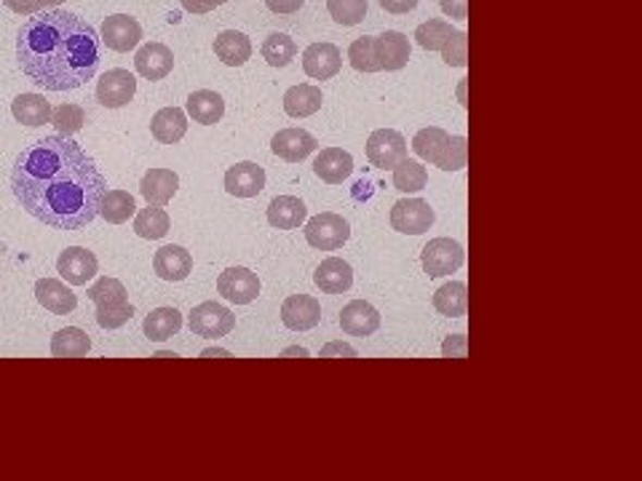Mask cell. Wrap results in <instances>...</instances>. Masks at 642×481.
<instances>
[{"label":"cell","mask_w":642,"mask_h":481,"mask_svg":"<svg viewBox=\"0 0 642 481\" xmlns=\"http://www.w3.org/2000/svg\"><path fill=\"white\" fill-rule=\"evenodd\" d=\"M16 201L57 231H81L97 220L108 180L70 137H44L20 152L11 172Z\"/></svg>","instance_id":"obj_1"},{"label":"cell","mask_w":642,"mask_h":481,"mask_svg":"<svg viewBox=\"0 0 642 481\" xmlns=\"http://www.w3.org/2000/svg\"><path fill=\"white\" fill-rule=\"evenodd\" d=\"M22 73L46 91H73L97 75L99 33L70 11L30 16L16 33Z\"/></svg>","instance_id":"obj_2"},{"label":"cell","mask_w":642,"mask_h":481,"mask_svg":"<svg viewBox=\"0 0 642 481\" xmlns=\"http://www.w3.org/2000/svg\"><path fill=\"white\" fill-rule=\"evenodd\" d=\"M412 152L420 161L440 166L442 172H460L469 163V143L460 134H447L445 128L429 126L420 128L412 137Z\"/></svg>","instance_id":"obj_3"},{"label":"cell","mask_w":642,"mask_h":481,"mask_svg":"<svg viewBox=\"0 0 642 481\" xmlns=\"http://www.w3.org/2000/svg\"><path fill=\"white\" fill-rule=\"evenodd\" d=\"M89 300L97 305V324L102 330H121L134 316L132 303H128L126 286L119 279L99 275L95 284L89 286Z\"/></svg>","instance_id":"obj_4"},{"label":"cell","mask_w":642,"mask_h":481,"mask_svg":"<svg viewBox=\"0 0 642 481\" xmlns=\"http://www.w3.org/2000/svg\"><path fill=\"white\" fill-rule=\"evenodd\" d=\"M348 238H351V225H348V220H343L341 214L321 211V214L311 217V220L306 222V240L313 249L335 251L341 249Z\"/></svg>","instance_id":"obj_5"},{"label":"cell","mask_w":642,"mask_h":481,"mask_svg":"<svg viewBox=\"0 0 642 481\" xmlns=\"http://www.w3.org/2000/svg\"><path fill=\"white\" fill-rule=\"evenodd\" d=\"M420 262H423V271L429 273V279H442V275H449L464 268L466 251L458 240L434 238L425 244Z\"/></svg>","instance_id":"obj_6"},{"label":"cell","mask_w":642,"mask_h":481,"mask_svg":"<svg viewBox=\"0 0 642 481\" xmlns=\"http://www.w3.org/2000/svg\"><path fill=\"white\" fill-rule=\"evenodd\" d=\"M188 326L198 337H225L236 330V316L220 303H201L190 310Z\"/></svg>","instance_id":"obj_7"},{"label":"cell","mask_w":642,"mask_h":481,"mask_svg":"<svg viewBox=\"0 0 642 481\" xmlns=\"http://www.w3.org/2000/svg\"><path fill=\"white\" fill-rule=\"evenodd\" d=\"M434 209L423 198H402L391 209V227L396 233H405V236H420L434 225Z\"/></svg>","instance_id":"obj_8"},{"label":"cell","mask_w":642,"mask_h":481,"mask_svg":"<svg viewBox=\"0 0 642 481\" xmlns=\"http://www.w3.org/2000/svg\"><path fill=\"white\" fill-rule=\"evenodd\" d=\"M367 158L378 169H394L407 158V139L396 128H378L367 139Z\"/></svg>","instance_id":"obj_9"},{"label":"cell","mask_w":642,"mask_h":481,"mask_svg":"<svg viewBox=\"0 0 642 481\" xmlns=\"http://www.w3.org/2000/svg\"><path fill=\"white\" fill-rule=\"evenodd\" d=\"M57 273L67 281L70 286H86L91 279H97L99 262L95 251L84 249V246H70L57 260Z\"/></svg>","instance_id":"obj_10"},{"label":"cell","mask_w":642,"mask_h":481,"mask_svg":"<svg viewBox=\"0 0 642 481\" xmlns=\"http://www.w3.org/2000/svg\"><path fill=\"white\" fill-rule=\"evenodd\" d=\"M99 40H102L108 49L113 51H134L143 40V27L134 16L128 14H113L102 22V30H99Z\"/></svg>","instance_id":"obj_11"},{"label":"cell","mask_w":642,"mask_h":481,"mask_svg":"<svg viewBox=\"0 0 642 481\" xmlns=\"http://www.w3.org/2000/svg\"><path fill=\"white\" fill-rule=\"evenodd\" d=\"M218 292L227 303L249 305L260 295V279L249 268H227V271L220 273Z\"/></svg>","instance_id":"obj_12"},{"label":"cell","mask_w":642,"mask_h":481,"mask_svg":"<svg viewBox=\"0 0 642 481\" xmlns=\"http://www.w3.org/2000/svg\"><path fill=\"white\" fill-rule=\"evenodd\" d=\"M137 94V78L128 70H108L97 84V99L104 108H124Z\"/></svg>","instance_id":"obj_13"},{"label":"cell","mask_w":642,"mask_h":481,"mask_svg":"<svg viewBox=\"0 0 642 481\" xmlns=\"http://www.w3.org/2000/svg\"><path fill=\"white\" fill-rule=\"evenodd\" d=\"M343 57L335 44H311L303 51V70L313 81H330L341 73Z\"/></svg>","instance_id":"obj_14"},{"label":"cell","mask_w":642,"mask_h":481,"mask_svg":"<svg viewBox=\"0 0 642 481\" xmlns=\"http://www.w3.org/2000/svg\"><path fill=\"white\" fill-rule=\"evenodd\" d=\"M282 321L292 332L313 330L321 321V305L311 295H292L282 305Z\"/></svg>","instance_id":"obj_15"},{"label":"cell","mask_w":642,"mask_h":481,"mask_svg":"<svg viewBox=\"0 0 642 481\" xmlns=\"http://www.w3.org/2000/svg\"><path fill=\"white\" fill-rule=\"evenodd\" d=\"M317 148V137H313L311 132H306V128H282V132L271 139V150L276 152L282 161L289 163L306 161Z\"/></svg>","instance_id":"obj_16"},{"label":"cell","mask_w":642,"mask_h":481,"mask_svg":"<svg viewBox=\"0 0 642 481\" xmlns=\"http://www.w3.org/2000/svg\"><path fill=\"white\" fill-rule=\"evenodd\" d=\"M266 187V169L252 161H242L225 172V190L236 198H255Z\"/></svg>","instance_id":"obj_17"},{"label":"cell","mask_w":642,"mask_h":481,"mask_svg":"<svg viewBox=\"0 0 642 481\" xmlns=\"http://www.w3.org/2000/svg\"><path fill=\"white\" fill-rule=\"evenodd\" d=\"M174 67V54L169 46L163 44H145L134 54V70L143 75L145 81H163Z\"/></svg>","instance_id":"obj_18"},{"label":"cell","mask_w":642,"mask_h":481,"mask_svg":"<svg viewBox=\"0 0 642 481\" xmlns=\"http://www.w3.org/2000/svg\"><path fill=\"white\" fill-rule=\"evenodd\" d=\"M153 271H156V275H159V279L172 281V284L185 281L193 271L190 251L185 249V246H177V244L161 246L153 257Z\"/></svg>","instance_id":"obj_19"},{"label":"cell","mask_w":642,"mask_h":481,"mask_svg":"<svg viewBox=\"0 0 642 481\" xmlns=\"http://www.w3.org/2000/svg\"><path fill=\"white\" fill-rule=\"evenodd\" d=\"M375 57L381 62V70H388V73L407 67V62H410V40L399 30H385L375 35Z\"/></svg>","instance_id":"obj_20"},{"label":"cell","mask_w":642,"mask_h":481,"mask_svg":"<svg viewBox=\"0 0 642 481\" xmlns=\"http://www.w3.org/2000/svg\"><path fill=\"white\" fill-rule=\"evenodd\" d=\"M341 326L351 337H367V334H375L381 330V313H378L375 305L367 300H354L343 308Z\"/></svg>","instance_id":"obj_21"},{"label":"cell","mask_w":642,"mask_h":481,"mask_svg":"<svg viewBox=\"0 0 642 481\" xmlns=\"http://www.w3.org/2000/svg\"><path fill=\"white\" fill-rule=\"evenodd\" d=\"M177 187L180 177L172 169H150L139 182V193H143V198L150 207H166L174 198V193H177Z\"/></svg>","instance_id":"obj_22"},{"label":"cell","mask_w":642,"mask_h":481,"mask_svg":"<svg viewBox=\"0 0 642 481\" xmlns=\"http://www.w3.org/2000/svg\"><path fill=\"white\" fill-rule=\"evenodd\" d=\"M313 172L326 185H341L351 177L354 172V156L343 148H324L313 161Z\"/></svg>","instance_id":"obj_23"},{"label":"cell","mask_w":642,"mask_h":481,"mask_svg":"<svg viewBox=\"0 0 642 481\" xmlns=\"http://www.w3.org/2000/svg\"><path fill=\"white\" fill-rule=\"evenodd\" d=\"M35 300L57 316L73 313L75 305H78V297H75L73 289H70V286H64L60 279L35 281Z\"/></svg>","instance_id":"obj_24"},{"label":"cell","mask_w":642,"mask_h":481,"mask_svg":"<svg viewBox=\"0 0 642 481\" xmlns=\"http://www.w3.org/2000/svg\"><path fill=\"white\" fill-rule=\"evenodd\" d=\"M313 281H317L319 289L326 292V295H343V292H348L354 286V271L341 257H326L317 268V273H313Z\"/></svg>","instance_id":"obj_25"},{"label":"cell","mask_w":642,"mask_h":481,"mask_svg":"<svg viewBox=\"0 0 642 481\" xmlns=\"http://www.w3.org/2000/svg\"><path fill=\"white\" fill-rule=\"evenodd\" d=\"M306 203L295 196H276L271 201V207H268V222L273 227H279V231H295V227H300L306 222Z\"/></svg>","instance_id":"obj_26"},{"label":"cell","mask_w":642,"mask_h":481,"mask_svg":"<svg viewBox=\"0 0 642 481\" xmlns=\"http://www.w3.org/2000/svg\"><path fill=\"white\" fill-rule=\"evenodd\" d=\"M150 132L161 145H174L188 132V113L180 108H163L150 121Z\"/></svg>","instance_id":"obj_27"},{"label":"cell","mask_w":642,"mask_h":481,"mask_svg":"<svg viewBox=\"0 0 642 481\" xmlns=\"http://www.w3.org/2000/svg\"><path fill=\"white\" fill-rule=\"evenodd\" d=\"M188 115L201 126H214L218 121H223L225 115V102L218 91H193L188 97V104H185Z\"/></svg>","instance_id":"obj_28"},{"label":"cell","mask_w":642,"mask_h":481,"mask_svg":"<svg viewBox=\"0 0 642 481\" xmlns=\"http://www.w3.org/2000/svg\"><path fill=\"white\" fill-rule=\"evenodd\" d=\"M321 102H324V97H321L319 86H292V89L284 94V113H287L289 119H308V115L319 113Z\"/></svg>","instance_id":"obj_29"},{"label":"cell","mask_w":642,"mask_h":481,"mask_svg":"<svg viewBox=\"0 0 642 481\" xmlns=\"http://www.w3.org/2000/svg\"><path fill=\"white\" fill-rule=\"evenodd\" d=\"M214 54L223 60L227 67H242L252 57V44L244 33L238 30H223L214 38Z\"/></svg>","instance_id":"obj_30"},{"label":"cell","mask_w":642,"mask_h":481,"mask_svg":"<svg viewBox=\"0 0 642 481\" xmlns=\"http://www.w3.org/2000/svg\"><path fill=\"white\" fill-rule=\"evenodd\" d=\"M11 115L25 126H44L51 121V104L46 102L44 94H20L11 102Z\"/></svg>","instance_id":"obj_31"},{"label":"cell","mask_w":642,"mask_h":481,"mask_svg":"<svg viewBox=\"0 0 642 481\" xmlns=\"http://www.w3.org/2000/svg\"><path fill=\"white\" fill-rule=\"evenodd\" d=\"M91 350V337L78 326H64L51 340V356L54 359H81Z\"/></svg>","instance_id":"obj_32"},{"label":"cell","mask_w":642,"mask_h":481,"mask_svg":"<svg viewBox=\"0 0 642 481\" xmlns=\"http://www.w3.org/2000/svg\"><path fill=\"white\" fill-rule=\"evenodd\" d=\"M434 308L440 310L447 319H460L466 316V308H469V289H466L464 281H449V284L440 286L434 292Z\"/></svg>","instance_id":"obj_33"},{"label":"cell","mask_w":642,"mask_h":481,"mask_svg":"<svg viewBox=\"0 0 642 481\" xmlns=\"http://www.w3.org/2000/svg\"><path fill=\"white\" fill-rule=\"evenodd\" d=\"M180 330H183V316H180L177 308H156L153 313H148L143 324L145 337L153 340V343H163V340H169Z\"/></svg>","instance_id":"obj_34"},{"label":"cell","mask_w":642,"mask_h":481,"mask_svg":"<svg viewBox=\"0 0 642 481\" xmlns=\"http://www.w3.org/2000/svg\"><path fill=\"white\" fill-rule=\"evenodd\" d=\"M134 211H137V203H134L132 193L126 190H108L102 203H99V214L110 225H124L128 217H134Z\"/></svg>","instance_id":"obj_35"},{"label":"cell","mask_w":642,"mask_h":481,"mask_svg":"<svg viewBox=\"0 0 642 481\" xmlns=\"http://www.w3.org/2000/svg\"><path fill=\"white\" fill-rule=\"evenodd\" d=\"M391 172H394V187L399 193H418L429 185V172L416 158H402Z\"/></svg>","instance_id":"obj_36"},{"label":"cell","mask_w":642,"mask_h":481,"mask_svg":"<svg viewBox=\"0 0 642 481\" xmlns=\"http://www.w3.org/2000/svg\"><path fill=\"white\" fill-rule=\"evenodd\" d=\"M169 227H172V220H169L163 207H150L148 203V209L137 211V217H134V233H137L139 238L159 240L166 236Z\"/></svg>","instance_id":"obj_37"},{"label":"cell","mask_w":642,"mask_h":481,"mask_svg":"<svg viewBox=\"0 0 642 481\" xmlns=\"http://www.w3.org/2000/svg\"><path fill=\"white\" fill-rule=\"evenodd\" d=\"M262 60L271 67H287V64L297 57V44L289 38L287 33H273L262 40Z\"/></svg>","instance_id":"obj_38"},{"label":"cell","mask_w":642,"mask_h":481,"mask_svg":"<svg viewBox=\"0 0 642 481\" xmlns=\"http://www.w3.org/2000/svg\"><path fill=\"white\" fill-rule=\"evenodd\" d=\"M455 33V27H449L445 20H429L416 30V40L420 49L425 51H442V46L447 44L449 35Z\"/></svg>","instance_id":"obj_39"},{"label":"cell","mask_w":642,"mask_h":481,"mask_svg":"<svg viewBox=\"0 0 642 481\" xmlns=\"http://www.w3.org/2000/svg\"><path fill=\"white\" fill-rule=\"evenodd\" d=\"M348 60L356 73H381V62L375 57V38H356L348 49Z\"/></svg>","instance_id":"obj_40"},{"label":"cell","mask_w":642,"mask_h":481,"mask_svg":"<svg viewBox=\"0 0 642 481\" xmlns=\"http://www.w3.org/2000/svg\"><path fill=\"white\" fill-rule=\"evenodd\" d=\"M49 123H54L62 137H73V134H78L84 128L86 113L81 104H60V108H51Z\"/></svg>","instance_id":"obj_41"},{"label":"cell","mask_w":642,"mask_h":481,"mask_svg":"<svg viewBox=\"0 0 642 481\" xmlns=\"http://www.w3.org/2000/svg\"><path fill=\"white\" fill-rule=\"evenodd\" d=\"M330 16L343 27H354L365 22L367 16V0H326Z\"/></svg>","instance_id":"obj_42"},{"label":"cell","mask_w":642,"mask_h":481,"mask_svg":"<svg viewBox=\"0 0 642 481\" xmlns=\"http://www.w3.org/2000/svg\"><path fill=\"white\" fill-rule=\"evenodd\" d=\"M442 60H445L449 67H466L469 64V35L455 30L449 35V40L442 46Z\"/></svg>","instance_id":"obj_43"},{"label":"cell","mask_w":642,"mask_h":481,"mask_svg":"<svg viewBox=\"0 0 642 481\" xmlns=\"http://www.w3.org/2000/svg\"><path fill=\"white\" fill-rule=\"evenodd\" d=\"M466 354H469V345H466L464 334H453V337H447L445 345H442V356H445V359H466Z\"/></svg>","instance_id":"obj_44"},{"label":"cell","mask_w":642,"mask_h":481,"mask_svg":"<svg viewBox=\"0 0 642 481\" xmlns=\"http://www.w3.org/2000/svg\"><path fill=\"white\" fill-rule=\"evenodd\" d=\"M335 356H346V359H356V350L351 348V345L348 343H330V345H324V348H321V359H335Z\"/></svg>","instance_id":"obj_45"},{"label":"cell","mask_w":642,"mask_h":481,"mask_svg":"<svg viewBox=\"0 0 642 481\" xmlns=\"http://www.w3.org/2000/svg\"><path fill=\"white\" fill-rule=\"evenodd\" d=\"M442 11L453 20H469V0H442Z\"/></svg>","instance_id":"obj_46"},{"label":"cell","mask_w":642,"mask_h":481,"mask_svg":"<svg viewBox=\"0 0 642 481\" xmlns=\"http://www.w3.org/2000/svg\"><path fill=\"white\" fill-rule=\"evenodd\" d=\"M180 3H183V9L190 11V14H209V11L227 3V0H180Z\"/></svg>","instance_id":"obj_47"},{"label":"cell","mask_w":642,"mask_h":481,"mask_svg":"<svg viewBox=\"0 0 642 481\" xmlns=\"http://www.w3.org/2000/svg\"><path fill=\"white\" fill-rule=\"evenodd\" d=\"M303 3L306 0H266V5L273 14H295V11L303 9Z\"/></svg>","instance_id":"obj_48"},{"label":"cell","mask_w":642,"mask_h":481,"mask_svg":"<svg viewBox=\"0 0 642 481\" xmlns=\"http://www.w3.org/2000/svg\"><path fill=\"white\" fill-rule=\"evenodd\" d=\"M3 3L9 5V9L14 11V14H22V16H30L40 9L38 0H3Z\"/></svg>","instance_id":"obj_49"},{"label":"cell","mask_w":642,"mask_h":481,"mask_svg":"<svg viewBox=\"0 0 642 481\" xmlns=\"http://www.w3.org/2000/svg\"><path fill=\"white\" fill-rule=\"evenodd\" d=\"M381 5L388 14H407L418 5V0H381Z\"/></svg>","instance_id":"obj_50"},{"label":"cell","mask_w":642,"mask_h":481,"mask_svg":"<svg viewBox=\"0 0 642 481\" xmlns=\"http://www.w3.org/2000/svg\"><path fill=\"white\" fill-rule=\"evenodd\" d=\"M214 356H220V359H231V350H223V348H207L201 354V359H214Z\"/></svg>","instance_id":"obj_51"},{"label":"cell","mask_w":642,"mask_h":481,"mask_svg":"<svg viewBox=\"0 0 642 481\" xmlns=\"http://www.w3.org/2000/svg\"><path fill=\"white\" fill-rule=\"evenodd\" d=\"M282 356H300V359H306V356H308V350H306V348H300V345H295V348L282 350Z\"/></svg>","instance_id":"obj_52"},{"label":"cell","mask_w":642,"mask_h":481,"mask_svg":"<svg viewBox=\"0 0 642 481\" xmlns=\"http://www.w3.org/2000/svg\"><path fill=\"white\" fill-rule=\"evenodd\" d=\"M40 9H60L64 0H38Z\"/></svg>","instance_id":"obj_53"},{"label":"cell","mask_w":642,"mask_h":481,"mask_svg":"<svg viewBox=\"0 0 642 481\" xmlns=\"http://www.w3.org/2000/svg\"><path fill=\"white\" fill-rule=\"evenodd\" d=\"M156 359H177V354H172V350H161V354H156Z\"/></svg>","instance_id":"obj_54"}]
</instances>
